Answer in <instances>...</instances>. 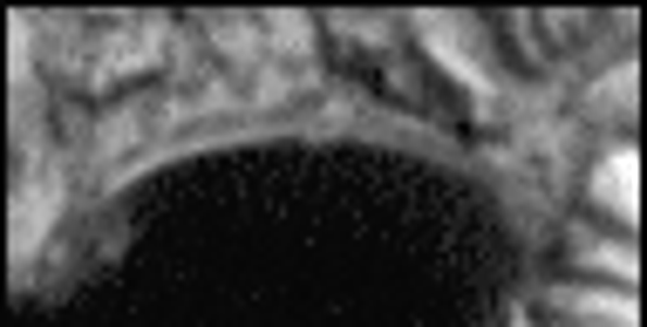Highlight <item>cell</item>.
I'll use <instances>...</instances> for the list:
<instances>
[{
    "mask_svg": "<svg viewBox=\"0 0 647 327\" xmlns=\"http://www.w3.org/2000/svg\"><path fill=\"white\" fill-rule=\"evenodd\" d=\"M41 225H48V198H41V191H28V198H21V212H14V253H28Z\"/></svg>",
    "mask_w": 647,
    "mask_h": 327,
    "instance_id": "cell-1",
    "label": "cell"
},
{
    "mask_svg": "<svg viewBox=\"0 0 647 327\" xmlns=\"http://www.w3.org/2000/svg\"><path fill=\"white\" fill-rule=\"evenodd\" d=\"M600 185H607V198H613V212H627V218H634V158H627V150H620V158L607 164V178H600Z\"/></svg>",
    "mask_w": 647,
    "mask_h": 327,
    "instance_id": "cell-2",
    "label": "cell"
},
{
    "mask_svg": "<svg viewBox=\"0 0 647 327\" xmlns=\"http://www.w3.org/2000/svg\"><path fill=\"white\" fill-rule=\"evenodd\" d=\"M573 307L580 314H607V320H634V300H600L593 293V300H573Z\"/></svg>",
    "mask_w": 647,
    "mask_h": 327,
    "instance_id": "cell-3",
    "label": "cell"
}]
</instances>
